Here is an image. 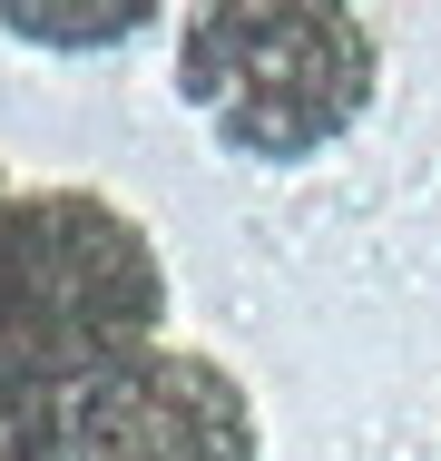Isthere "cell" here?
<instances>
[{
    "mask_svg": "<svg viewBox=\"0 0 441 461\" xmlns=\"http://www.w3.org/2000/svg\"><path fill=\"white\" fill-rule=\"evenodd\" d=\"M167 324V266L148 226L98 186H10L0 206V344L59 393L148 354Z\"/></svg>",
    "mask_w": 441,
    "mask_h": 461,
    "instance_id": "obj_1",
    "label": "cell"
},
{
    "mask_svg": "<svg viewBox=\"0 0 441 461\" xmlns=\"http://www.w3.org/2000/svg\"><path fill=\"white\" fill-rule=\"evenodd\" d=\"M382 79V40L373 20L344 0H314V10H186L176 20V98L265 167H304L324 148H344L353 118L373 108Z\"/></svg>",
    "mask_w": 441,
    "mask_h": 461,
    "instance_id": "obj_2",
    "label": "cell"
},
{
    "mask_svg": "<svg viewBox=\"0 0 441 461\" xmlns=\"http://www.w3.org/2000/svg\"><path fill=\"white\" fill-rule=\"evenodd\" d=\"M69 461H265V422L216 354L148 344L69 393Z\"/></svg>",
    "mask_w": 441,
    "mask_h": 461,
    "instance_id": "obj_3",
    "label": "cell"
},
{
    "mask_svg": "<svg viewBox=\"0 0 441 461\" xmlns=\"http://www.w3.org/2000/svg\"><path fill=\"white\" fill-rule=\"evenodd\" d=\"M0 461H69V393L0 344Z\"/></svg>",
    "mask_w": 441,
    "mask_h": 461,
    "instance_id": "obj_4",
    "label": "cell"
}]
</instances>
